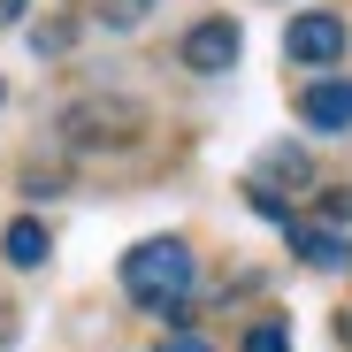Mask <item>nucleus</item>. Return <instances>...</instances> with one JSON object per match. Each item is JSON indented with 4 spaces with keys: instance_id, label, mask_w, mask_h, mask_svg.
<instances>
[{
    "instance_id": "2eb2a0df",
    "label": "nucleus",
    "mask_w": 352,
    "mask_h": 352,
    "mask_svg": "<svg viewBox=\"0 0 352 352\" xmlns=\"http://www.w3.org/2000/svg\"><path fill=\"white\" fill-rule=\"evenodd\" d=\"M153 352H214V344H207V337H192V329H184V337H161V344H153Z\"/></svg>"
},
{
    "instance_id": "a211bd4d",
    "label": "nucleus",
    "mask_w": 352,
    "mask_h": 352,
    "mask_svg": "<svg viewBox=\"0 0 352 352\" xmlns=\"http://www.w3.org/2000/svg\"><path fill=\"white\" fill-rule=\"evenodd\" d=\"M16 337V307H0V344H8Z\"/></svg>"
},
{
    "instance_id": "f8f14e48",
    "label": "nucleus",
    "mask_w": 352,
    "mask_h": 352,
    "mask_svg": "<svg viewBox=\"0 0 352 352\" xmlns=\"http://www.w3.org/2000/svg\"><path fill=\"white\" fill-rule=\"evenodd\" d=\"M69 38H77V16H54V23H38V31H31V46H38V54H69Z\"/></svg>"
},
{
    "instance_id": "1a4fd4ad",
    "label": "nucleus",
    "mask_w": 352,
    "mask_h": 352,
    "mask_svg": "<svg viewBox=\"0 0 352 352\" xmlns=\"http://www.w3.org/2000/svg\"><path fill=\"white\" fill-rule=\"evenodd\" d=\"M245 207H253L261 222H283V230H291V222H299V214H291V199H283L276 184H261V176H253V184H245Z\"/></svg>"
},
{
    "instance_id": "9d476101",
    "label": "nucleus",
    "mask_w": 352,
    "mask_h": 352,
    "mask_svg": "<svg viewBox=\"0 0 352 352\" xmlns=\"http://www.w3.org/2000/svg\"><path fill=\"white\" fill-rule=\"evenodd\" d=\"M146 16H153V0H100V23L107 31H138Z\"/></svg>"
},
{
    "instance_id": "6e6552de",
    "label": "nucleus",
    "mask_w": 352,
    "mask_h": 352,
    "mask_svg": "<svg viewBox=\"0 0 352 352\" xmlns=\"http://www.w3.org/2000/svg\"><path fill=\"white\" fill-rule=\"evenodd\" d=\"M253 176H261V184H291V192H314V161H307V146H268Z\"/></svg>"
},
{
    "instance_id": "7ed1b4c3",
    "label": "nucleus",
    "mask_w": 352,
    "mask_h": 352,
    "mask_svg": "<svg viewBox=\"0 0 352 352\" xmlns=\"http://www.w3.org/2000/svg\"><path fill=\"white\" fill-rule=\"evenodd\" d=\"M238 54H245L238 16H199L184 38H176V62H184L192 77H230V69H238Z\"/></svg>"
},
{
    "instance_id": "0eeeda50",
    "label": "nucleus",
    "mask_w": 352,
    "mask_h": 352,
    "mask_svg": "<svg viewBox=\"0 0 352 352\" xmlns=\"http://www.w3.org/2000/svg\"><path fill=\"white\" fill-rule=\"evenodd\" d=\"M46 253H54V230L38 222V214H16L8 230H0V261H8V268H46Z\"/></svg>"
},
{
    "instance_id": "f257e3e1",
    "label": "nucleus",
    "mask_w": 352,
    "mask_h": 352,
    "mask_svg": "<svg viewBox=\"0 0 352 352\" xmlns=\"http://www.w3.org/2000/svg\"><path fill=\"white\" fill-rule=\"evenodd\" d=\"M123 291L146 307V314H161V322H192V283H199V261H192V245L184 238H138L131 253H123Z\"/></svg>"
},
{
    "instance_id": "20e7f679",
    "label": "nucleus",
    "mask_w": 352,
    "mask_h": 352,
    "mask_svg": "<svg viewBox=\"0 0 352 352\" xmlns=\"http://www.w3.org/2000/svg\"><path fill=\"white\" fill-rule=\"evenodd\" d=\"M344 46H352V31H344V16H329V8H299V16L283 23V54H291L299 69H337Z\"/></svg>"
},
{
    "instance_id": "ddd939ff",
    "label": "nucleus",
    "mask_w": 352,
    "mask_h": 352,
    "mask_svg": "<svg viewBox=\"0 0 352 352\" xmlns=\"http://www.w3.org/2000/svg\"><path fill=\"white\" fill-rule=\"evenodd\" d=\"M322 214L344 230V222H352V184H329V192H322Z\"/></svg>"
},
{
    "instance_id": "39448f33",
    "label": "nucleus",
    "mask_w": 352,
    "mask_h": 352,
    "mask_svg": "<svg viewBox=\"0 0 352 352\" xmlns=\"http://www.w3.org/2000/svg\"><path fill=\"white\" fill-rule=\"evenodd\" d=\"M299 123L314 138H344L352 131V77H314L299 85Z\"/></svg>"
},
{
    "instance_id": "9b49d317",
    "label": "nucleus",
    "mask_w": 352,
    "mask_h": 352,
    "mask_svg": "<svg viewBox=\"0 0 352 352\" xmlns=\"http://www.w3.org/2000/svg\"><path fill=\"white\" fill-rule=\"evenodd\" d=\"M245 352H291V322H283V314L253 322V329H245Z\"/></svg>"
},
{
    "instance_id": "6ab92c4d",
    "label": "nucleus",
    "mask_w": 352,
    "mask_h": 352,
    "mask_svg": "<svg viewBox=\"0 0 352 352\" xmlns=\"http://www.w3.org/2000/svg\"><path fill=\"white\" fill-rule=\"evenodd\" d=\"M0 107H8V85H0Z\"/></svg>"
},
{
    "instance_id": "f3484780",
    "label": "nucleus",
    "mask_w": 352,
    "mask_h": 352,
    "mask_svg": "<svg viewBox=\"0 0 352 352\" xmlns=\"http://www.w3.org/2000/svg\"><path fill=\"white\" fill-rule=\"evenodd\" d=\"M337 344H344V352H352V307H344V314H337Z\"/></svg>"
},
{
    "instance_id": "dca6fc26",
    "label": "nucleus",
    "mask_w": 352,
    "mask_h": 352,
    "mask_svg": "<svg viewBox=\"0 0 352 352\" xmlns=\"http://www.w3.org/2000/svg\"><path fill=\"white\" fill-rule=\"evenodd\" d=\"M23 8H31V0H0V31H8V23H23Z\"/></svg>"
},
{
    "instance_id": "4468645a",
    "label": "nucleus",
    "mask_w": 352,
    "mask_h": 352,
    "mask_svg": "<svg viewBox=\"0 0 352 352\" xmlns=\"http://www.w3.org/2000/svg\"><path fill=\"white\" fill-rule=\"evenodd\" d=\"M23 192H31V199H54V192H69V184H62V176H46V168H31V176H23Z\"/></svg>"
},
{
    "instance_id": "f03ea898",
    "label": "nucleus",
    "mask_w": 352,
    "mask_h": 352,
    "mask_svg": "<svg viewBox=\"0 0 352 352\" xmlns=\"http://www.w3.org/2000/svg\"><path fill=\"white\" fill-rule=\"evenodd\" d=\"M54 131H62L69 153H123V146L146 138V107L123 100V92H85V100L62 107V123H54Z\"/></svg>"
},
{
    "instance_id": "423d86ee",
    "label": "nucleus",
    "mask_w": 352,
    "mask_h": 352,
    "mask_svg": "<svg viewBox=\"0 0 352 352\" xmlns=\"http://www.w3.org/2000/svg\"><path fill=\"white\" fill-rule=\"evenodd\" d=\"M291 253H299L307 268H322V276H337V268H352V238H344V230L337 222H291Z\"/></svg>"
}]
</instances>
